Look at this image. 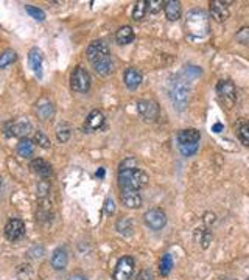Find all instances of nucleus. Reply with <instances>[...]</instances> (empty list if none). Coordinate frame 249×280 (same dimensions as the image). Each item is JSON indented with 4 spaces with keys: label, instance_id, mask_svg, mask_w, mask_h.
<instances>
[{
    "label": "nucleus",
    "instance_id": "f257e3e1",
    "mask_svg": "<svg viewBox=\"0 0 249 280\" xmlns=\"http://www.w3.org/2000/svg\"><path fill=\"white\" fill-rule=\"evenodd\" d=\"M148 175L137 168L136 159H126L119 168L120 192H140L148 184Z\"/></svg>",
    "mask_w": 249,
    "mask_h": 280
},
{
    "label": "nucleus",
    "instance_id": "f03ea898",
    "mask_svg": "<svg viewBox=\"0 0 249 280\" xmlns=\"http://www.w3.org/2000/svg\"><path fill=\"white\" fill-rule=\"evenodd\" d=\"M86 54L98 75L106 77L114 70L112 56H111L109 47L105 41H93L92 44H89Z\"/></svg>",
    "mask_w": 249,
    "mask_h": 280
},
{
    "label": "nucleus",
    "instance_id": "7ed1b4c3",
    "mask_svg": "<svg viewBox=\"0 0 249 280\" xmlns=\"http://www.w3.org/2000/svg\"><path fill=\"white\" fill-rule=\"evenodd\" d=\"M210 31V21L206 11L191 10L185 17V33L190 39H203Z\"/></svg>",
    "mask_w": 249,
    "mask_h": 280
},
{
    "label": "nucleus",
    "instance_id": "20e7f679",
    "mask_svg": "<svg viewBox=\"0 0 249 280\" xmlns=\"http://www.w3.org/2000/svg\"><path fill=\"white\" fill-rule=\"evenodd\" d=\"M188 95H190V81L179 75L176 77L170 86H168V98L176 110H184L188 104Z\"/></svg>",
    "mask_w": 249,
    "mask_h": 280
},
{
    "label": "nucleus",
    "instance_id": "39448f33",
    "mask_svg": "<svg viewBox=\"0 0 249 280\" xmlns=\"http://www.w3.org/2000/svg\"><path fill=\"white\" fill-rule=\"evenodd\" d=\"M178 150L184 157H190L196 154L199 148V140H201V133L195 128H187L178 133Z\"/></svg>",
    "mask_w": 249,
    "mask_h": 280
},
{
    "label": "nucleus",
    "instance_id": "423d86ee",
    "mask_svg": "<svg viewBox=\"0 0 249 280\" xmlns=\"http://www.w3.org/2000/svg\"><path fill=\"white\" fill-rule=\"evenodd\" d=\"M70 87L73 92L87 94L90 89V75L81 66L75 67L70 73Z\"/></svg>",
    "mask_w": 249,
    "mask_h": 280
},
{
    "label": "nucleus",
    "instance_id": "0eeeda50",
    "mask_svg": "<svg viewBox=\"0 0 249 280\" xmlns=\"http://www.w3.org/2000/svg\"><path fill=\"white\" fill-rule=\"evenodd\" d=\"M217 94H218L220 101H221L227 109H231V107L235 104V100H237V89H235V84H234L231 80H220L218 84H217Z\"/></svg>",
    "mask_w": 249,
    "mask_h": 280
},
{
    "label": "nucleus",
    "instance_id": "6e6552de",
    "mask_svg": "<svg viewBox=\"0 0 249 280\" xmlns=\"http://www.w3.org/2000/svg\"><path fill=\"white\" fill-rule=\"evenodd\" d=\"M33 129L30 120L27 117H19V119H14L11 122H8L5 125V134L8 137H21V139H25L27 134Z\"/></svg>",
    "mask_w": 249,
    "mask_h": 280
},
{
    "label": "nucleus",
    "instance_id": "1a4fd4ad",
    "mask_svg": "<svg viewBox=\"0 0 249 280\" xmlns=\"http://www.w3.org/2000/svg\"><path fill=\"white\" fill-rule=\"evenodd\" d=\"M137 112L142 119L146 122H156L159 119V104L155 100H139L137 101Z\"/></svg>",
    "mask_w": 249,
    "mask_h": 280
},
{
    "label": "nucleus",
    "instance_id": "9d476101",
    "mask_svg": "<svg viewBox=\"0 0 249 280\" xmlns=\"http://www.w3.org/2000/svg\"><path fill=\"white\" fill-rule=\"evenodd\" d=\"M143 221L151 231H162L167 224V215L161 209H149L143 215Z\"/></svg>",
    "mask_w": 249,
    "mask_h": 280
},
{
    "label": "nucleus",
    "instance_id": "9b49d317",
    "mask_svg": "<svg viewBox=\"0 0 249 280\" xmlns=\"http://www.w3.org/2000/svg\"><path fill=\"white\" fill-rule=\"evenodd\" d=\"M134 268H136V262L131 255L122 257L116 265L114 280H131L134 274Z\"/></svg>",
    "mask_w": 249,
    "mask_h": 280
},
{
    "label": "nucleus",
    "instance_id": "f8f14e48",
    "mask_svg": "<svg viewBox=\"0 0 249 280\" xmlns=\"http://www.w3.org/2000/svg\"><path fill=\"white\" fill-rule=\"evenodd\" d=\"M4 232L8 241H19L25 235V222L19 218H11L7 222Z\"/></svg>",
    "mask_w": 249,
    "mask_h": 280
},
{
    "label": "nucleus",
    "instance_id": "ddd939ff",
    "mask_svg": "<svg viewBox=\"0 0 249 280\" xmlns=\"http://www.w3.org/2000/svg\"><path fill=\"white\" fill-rule=\"evenodd\" d=\"M36 114L42 122L53 119V116H55V103L50 98H47V97L39 98L36 101Z\"/></svg>",
    "mask_w": 249,
    "mask_h": 280
},
{
    "label": "nucleus",
    "instance_id": "4468645a",
    "mask_svg": "<svg viewBox=\"0 0 249 280\" xmlns=\"http://www.w3.org/2000/svg\"><path fill=\"white\" fill-rule=\"evenodd\" d=\"M229 4L231 2H220V0H214V2H210V16L220 24L226 22L229 19V8H227Z\"/></svg>",
    "mask_w": 249,
    "mask_h": 280
},
{
    "label": "nucleus",
    "instance_id": "2eb2a0df",
    "mask_svg": "<svg viewBox=\"0 0 249 280\" xmlns=\"http://www.w3.org/2000/svg\"><path fill=\"white\" fill-rule=\"evenodd\" d=\"M67 262H69V252L64 246L56 248L52 254V258H50V265H52V268L56 271L64 269L67 266Z\"/></svg>",
    "mask_w": 249,
    "mask_h": 280
},
{
    "label": "nucleus",
    "instance_id": "dca6fc26",
    "mask_svg": "<svg viewBox=\"0 0 249 280\" xmlns=\"http://www.w3.org/2000/svg\"><path fill=\"white\" fill-rule=\"evenodd\" d=\"M105 123V116H103V112L102 110H98V109H93L90 114L87 116L86 119V123H84V128L87 131H97L103 126Z\"/></svg>",
    "mask_w": 249,
    "mask_h": 280
},
{
    "label": "nucleus",
    "instance_id": "f3484780",
    "mask_svg": "<svg viewBox=\"0 0 249 280\" xmlns=\"http://www.w3.org/2000/svg\"><path fill=\"white\" fill-rule=\"evenodd\" d=\"M42 61H44V58H42L41 50L33 47L28 53V64H30V69L33 70V73L36 77L42 75Z\"/></svg>",
    "mask_w": 249,
    "mask_h": 280
},
{
    "label": "nucleus",
    "instance_id": "a211bd4d",
    "mask_svg": "<svg viewBox=\"0 0 249 280\" xmlns=\"http://www.w3.org/2000/svg\"><path fill=\"white\" fill-rule=\"evenodd\" d=\"M142 80H143V77H142L140 70H137V69H134V67L126 69V70H125V73H123L125 86H126L128 89H131V90L137 89V87L142 84Z\"/></svg>",
    "mask_w": 249,
    "mask_h": 280
},
{
    "label": "nucleus",
    "instance_id": "6ab92c4d",
    "mask_svg": "<svg viewBox=\"0 0 249 280\" xmlns=\"http://www.w3.org/2000/svg\"><path fill=\"white\" fill-rule=\"evenodd\" d=\"M30 166H31V170L42 179H47L52 176V165L44 159H33Z\"/></svg>",
    "mask_w": 249,
    "mask_h": 280
},
{
    "label": "nucleus",
    "instance_id": "aec40b11",
    "mask_svg": "<svg viewBox=\"0 0 249 280\" xmlns=\"http://www.w3.org/2000/svg\"><path fill=\"white\" fill-rule=\"evenodd\" d=\"M164 11H165V17L170 22L179 21L181 14H182L181 4L178 2V0H167V2H164Z\"/></svg>",
    "mask_w": 249,
    "mask_h": 280
},
{
    "label": "nucleus",
    "instance_id": "412c9836",
    "mask_svg": "<svg viewBox=\"0 0 249 280\" xmlns=\"http://www.w3.org/2000/svg\"><path fill=\"white\" fill-rule=\"evenodd\" d=\"M120 199L128 209H139L142 207V196L140 192H120Z\"/></svg>",
    "mask_w": 249,
    "mask_h": 280
},
{
    "label": "nucleus",
    "instance_id": "4be33fe9",
    "mask_svg": "<svg viewBox=\"0 0 249 280\" xmlns=\"http://www.w3.org/2000/svg\"><path fill=\"white\" fill-rule=\"evenodd\" d=\"M116 41L117 44L120 45H128L134 41V30L129 27V25H125V27H120L119 31L116 33Z\"/></svg>",
    "mask_w": 249,
    "mask_h": 280
},
{
    "label": "nucleus",
    "instance_id": "5701e85b",
    "mask_svg": "<svg viewBox=\"0 0 249 280\" xmlns=\"http://www.w3.org/2000/svg\"><path fill=\"white\" fill-rule=\"evenodd\" d=\"M17 154L24 159H28L34 154V142L30 139H21V142L17 143Z\"/></svg>",
    "mask_w": 249,
    "mask_h": 280
},
{
    "label": "nucleus",
    "instance_id": "b1692460",
    "mask_svg": "<svg viewBox=\"0 0 249 280\" xmlns=\"http://www.w3.org/2000/svg\"><path fill=\"white\" fill-rule=\"evenodd\" d=\"M116 229H117V231H119V234H120V235H123V237H129V235H132L134 226H132L131 218H128V216L120 218V219L117 221V224H116Z\"/></svg>",
    "mask_w": 249,
    "mask_h": 280
},
{
    "label": "nucleus",
    "instance_id": "393cba45",
    "mask_svg": "<svg viewBox=\"0 0 249 280\" xmlns=\"http://www.w3.org/2000/svg\"><path fill=\"white\" fill-rule=\"evenodd\" d=\"M195 240L201 245L204 249L209 248V243L212 240V232L209 231V228H198L195 231Z\"/></svg>",
    "mask_w": 249,
    "mask_h": 280
},
{
    "label": "nucleus",
    "instance_id": "a878e982",
    "mask_svg": "<svg viewBox=\"0 0 249 280\" xmlns=\"http://www.w3.org/2000/svg\"><path fill=\"white\" fill-rule=\"evenodd\" d=\"M17 60V54L14 50L11 48H7L0 53V69H7L8 66H11L14 61Z\"/></svg>",
    "mask_w": 249,
    "mask_h": 280
},
{
    "label": "nucleus",
    "instance_id": "bb28decb",
    "mask_svg": "<svg viewBox=\"0 0 249 280\" xmlns=\"http://www.w3.org/2000/svg\"><path fill=\"white\" fill-rule=\"evenodd\" d=\"M146 11H148V2H145V0H140V2H137V4L134 5V10H132V19H134L136 22L142 21V19L145 17Z\"/></svg>",
    "mask_w": 249,
    "mask_h": 280
},
{
    "label": "nucleus",
    "instance_id": "cd10ccee",
    "mask_svg": "<svg viewBox=\"0 0 249 280\" xmlns=\"http://www.w3.org/2000/svg\"><path fill=\"white\" fill-rule=\"evenodd\" d=\"M237 136L238 140L244 145L249 146V122H241L237 128Z\"/></svg>",
    "mask_w": 249,
    "mask_h": 280
},
{
    "label": "nucleus",
    "instance_id": "c85d7f7f",
    "mask_svg": "<svg viewBox=\"0 0 249 280\" xmlns=\"http://www.w3.org/2000/svg\"><path fill=\"white\" fill-rule=\"evenodd\" d=\"M171 268H173V257L171 254H165L162 255L161 258V263H159V271L162 275H168L171 272Z\"/></svg>",
    "mask_w": 249,
    "mask_h": 280
},
{
    "label": "nucleus",
    "instance_id": "c756f323",
    "mask_svg": "<svg viewBox=\"0 0 249 280\" xmlns=\"http://www.w3.org/2000/svg\"><path fill=\"white\" fill-rule=\"evenodd\" d=\"M70 134H72V131H70V126H69L67 123L60 125L58 129H56V139H58V142H61V143H66V142L70 139Z\"/></svg>",
    "mask_w": 249,
    "mask_h": 280
},
{
    "label": "nucleus",
    "instance_id": "7c9ffc66",
    "mask_svg": "<svg viewBox=\"0 0 249 280\" xmlns=\"http://www.w3.org/2000/svg\"><path fill=\"white\" fill-rule=\"evenodd\" d=\"M34 143H37V146H41L44 150H48L50 146H52V143H50V139L42 131H36L34 133Z\"/></svg>",
    "mask_w": 249,
    "mask_h": 280
},
{
    "label": "nucleus",
    "instance_id": "2f4dec72",
    "mask_svg": "<svg viewBox=\"0 0 249 280\" xmlns=\"http://www.w3.org/2000/svg\"><path fill=\"white\" fill-rule=\"evenodd\" d=\"M25 10H27V13H28L34 21H37V22H42V21L45 19V13H44L41 8H36V7H33V5H25Z\"/></svg>",
    "mask_w": 249,
    "mask_h": 280
},
{
    "label": "nucleus",
    "instance_id": "473e14b6",
    "mask_svg": "<svg viewBox=\"0 0 249 280\" xmlns=\"http://www.w3.org/2000/svg\"><path fill=\"white\" fill-rule=\"evenodd\" d=\"M17 277H19L21 280H31V277H33V269H31V266H30V265H21V266L17 268Z\"/></svg>",
    "mask_w": 249,
    "mask_h": 280
},
{
    "label": "nucleus",
    "instance_id": "72a5a7b5",
    "mask_svg": "<svg viewBox=\"0 0 249 280\" xmlns=\"http://www.w3.org/2000/svg\"><path fill=\"white\" fill-rule=\"evenodd\" d=\"M235 39L243 44V45H249V27H243L238 30V33L235 34Z\"/></svg>",
    "mask_w": 249,
    "mask_h": 280
},
{
    "label": "nucleus",
    "instance_id": "f704fd0d",
    "mask_svg": "<svg viewBox=\"0 0 249 280\" xmlns=\"http://www.w3.org/2000/svg\"><path fill=\"white\" fill-rule=\"evenodd\" d=\"M164 7V2L162 0H149L148 2V11L151 14H158Z\"/></svg>",
    "mask_w": 249,
    "mask_h": 280
},
{
    "label": "nucleus",
    "instance_id": "c9c22d12",
    "mask_svg": "<svg viewBox=\"0 0 249 280\" xmlns=\"http://www.w3.org/2000/svg\"><path fill=\"white\" fill-rule=\"evenodd\" d=\"M131 280H153V274H151V271L149 269H142L134 278H131Z\"/></svg>",
    "mask_w": 249,
    "mask_h": 280
},
{
    "label": "nucleus",
    "instance_id": "e433bc0d",
    "mask_svg": "<svg viewBox=\"0 0 249 280\" xmlns=\"http://www.w3.org/2000/svg\"><path fill=\"white\" fill-rule=\"evenodd\" d=\"M37 193L39 196H47V193H50V184L47 181H41L37 185Z\"/></svg>",
    "mask_w": 249,
    "mask_h": 280
},
{
    "label": "nucleus",
    "instance_id": "4c0bfd02",
    "mask_svg": "<svg viewBox=\"0 0 249 280\" xmlns=\"http://www.w3.org/2000/svg\"><path fill=\"white\" fill-rule=\"evenodd\" d=\"M105 212L108 215H112L116 212V202H114V199H111V198L106 199V202H105Z\"/></svg>",
    "mask_w": 249,
    "mask_h": 280
},
{
    "label": "nucleus",
    "instance_id": "58836bf2",
    "mask_svg": "<svg viewBox=\"0 0 249 280\" xmlns=\"http://www.w3.org/2000/svg\"><path fill=\"white\" fill-rule=\"evenodd\" d=\"M204 222H206V228H209L210 224L215 222V215L214 213H206L204 215Z\"/></svg>",
    "mask_w": 249,
    "mask_h": 280
},
{
    "label": "nucleus",
    "instance_id": "ea45409f",
    "mask_svg": "<svg viewBox=\"0 0 249 280\" xmlns=\"http://www.w3.org/2000/svg\"><path fill=\"white\" fill-rule=\"evenodd\" d=\"M67 280H86V277L83 274H72Z\"/></svg>",
    "mask_w": 249,
    "mask_h": 280
},
{
    "label": "nucleus",
    "instance_id": "a19ab883",
    "mask_svg": "<svg viewBox=\"0 0 249 280\" xmlns=\"http://www.w3.org/2000/svg\"><path fill=\"white\" fill-rule=\"evenodd\" d=\"M212 131H214V133H217V134H218V133H221V131H223V125H221V123H215V125L212 126Z\"/></svg>",
    "mask_w": 249,
    "mask_h": 280
},
{
    "label": "nucleus",
    "instance_id": "79ce46f5",
    "mask_svg": "<svg viewBox=\"0 0 249 280\" xmlns=\"http://www.w3.org/2000/svg\"><path fill=\"white\" fill-rule=\"evenodd\" d=\"M97 176H105V170H103V168H102V170H98Z\"/></svg>",
    "mask_w": 249,
    "mask_h": 280
},
{
    "label": "nucleus",
    "instance_id": "37998d69",
    "mask_svg": "<svg viewBox=\"0 0 249 280\" xmlns=\"http://www.w3.org/2000/svg\"><path fill=\"white\" fill-rule=\"evenodd\" d=\"M2 185H4V178L0 176V189H2Z\"/></svg>",
    "mask_w": 249,
    "mask_h": 280
},
{
    "label": "nucleus",
    "instance_id": "c03bdc74",
    "mask_svg": "<svg viewBox=\"0 0 249 280\" xmlns=\"http://www.w3.org/2000/svg\"><path fill=\"white\" fill-rule=\"evenodd\" d=\"M247 280H249V278H247Z\"/></svg>",
    "mask_w": 249,
    "mask_h": 280
}]
</instances>
